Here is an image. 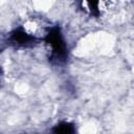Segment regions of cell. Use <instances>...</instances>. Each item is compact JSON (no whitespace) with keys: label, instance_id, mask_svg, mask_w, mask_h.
Instances as JSON below:
<instances>
[{"label":"cell","instance_id":"1","mask_svg":"<svg viewBox=\"0 0 134 134\" xmlns=\"http://www.w3.org/2000/svg\"><path fill=\"white\" fill-rule=\"evenodd\" d=\"M74 132L73 125L69 122H61L54 128V134H74Z\"/></svg>","mask_w":134,"mask_h":134}]
</instances>
